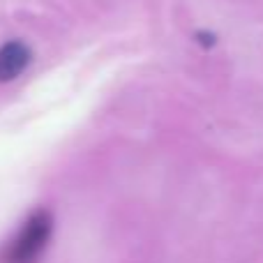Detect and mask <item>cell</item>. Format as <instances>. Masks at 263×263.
Masks as SVG:
<instances>
[{"mask_svg": "<svg viewBox=\"0 0 263 263\" xmlns=\"http://www.w3.org/2000/svg\"><path fill=\"white\" fill-rule=\"evenodd\" d=\"M30 63V51L21 42H7L0 46V81L16 79Z\"/></svg>", "mask_w": 263, "mask_h": 263, "instance_id": "2", "label": "cell"}, {"mask_svg": "<svg viewBox=\"0 0 263 263\" xmlns=\"http://www.w3.org/2000/svg\"><path fill=\"white\" fill-rule=\"evenodd\" d=\"M49 236H51L49 213L37 210V213L26 222V227L21 229V233H18V238L12 242V247L7 250L5 261L7 263H35V259L46 247Z\"/></svg>", "mask_w": 263, "mask_h": 263, "instance_id": "1", "label": "cell"}]
</instances>
